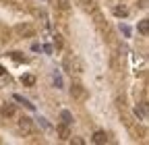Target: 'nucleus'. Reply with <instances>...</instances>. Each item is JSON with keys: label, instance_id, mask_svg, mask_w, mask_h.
<instances>
[{"label": "nucleus", "instance_id": "nucleus-1", "mask_svg": "<svg viewBox=\"0 0 149 145\" xmlns=\"http://www.w3.org/2000/svg\"><path fill=\"white\" fill-rule=\"evenodd\" d=\"M15 31H17V35H21V38H31V35L35 33V27L29 25V23H21V25L15 27Z\"/></svg>", "mask_w": 149, "mask_h": 145}, {"label": "nucleus", "instance_id": "nucleus-2", "mask_svg": "<svg viewBox=\"0 0 149 145\" xmlns=\"http://www.w3.org/2000/svg\"><path fill=\"white\" fill-rule=\"evenodd\" d=\"M70 96H72L74 100H85V98H87V91H85V87H83L81 83H72Z\"/></svg>", "mask_w": 149, "mask_h": 145}, {"label": "nucleus", "instance_id": "nucleus-3", "mask_svg": "<svg viewBox=\"0 0 149 145\" xmlns=\"http://www.w3.org/2000/svg\"><path fill=\"white\" fill-rule=\"evenodd\" d=\"M19 131H21V133H25V135H29V133L33 131V124H31V120L23 116L21 120H19Z\"/></svg>", "mask_w": 149, "mask_h": 145}, {"label": "nucleus", "instance_id": "nucleus-4", "mask_svg": "<svg viewBox=\"0 0 149 145\" xmlns=\"http://www.w3.org/2000/svg\"><path fill=\"white\" fill-rule=\"evenodd\" d=\"M15 112H17V108H15V104H4L2 108H0V114H2V116H6V118L15 116Z\"/></svg>", "mask_w": 149, "mask_h": 145}, {"label": "nucleus", "instance_id": "nucleus-5", "mask_svg": "<svg viewBox=\"0 0 149 145\" xmlns=\"http://www.w3.org/2000/svg\"><path fill=\"white\" fill-rule=\"evenodd\" d=\"M56 131H58V137H60V139H64V141L70 137V129H68V124H64V122H62Z\"/></svg>", "mask_w": 149, "mask_h": 145}, {"label": "nucleus", "instance_id": "nucleus-6", "mask_svg": "<svg viewBox=\"0 0 149 145\" xmlns=\"http://www.w3.org/2000/svg\"><path fill=\"white\" fill-rule=\"evenodd\" d=\"M108 141V135L104 133V131H95L93 133V143H97V145H104Z\"/></svg>", "mask_w": 149, "mask_h": 145}, {"label": "nucleus", "instance_id": "nucleus-7", "mask_svg": "<svg viewBox=\"0 0 149 145\" xmlns=\"http://www.w3.org/2000/svg\"><path fill=\"white\" fill-rule=\"evenodd\" d=\"M135 114H137L141 120H145V118H147V104H139V106L135 108Z\"/></svg>", "mask_w": 149, "mask_h": 145}, {"label": "nucleus", "instance_id": "nucleus-8", "mask_svg": "<svg viewBox=\"0 0 149 145\" xmlns=\"http://www.w3.org/2000/svg\"><path fill=\"white\" fill-rule=\"evenodd\" d=\"M139 33H141V35H147V33H149V21H147V19L139 21Z\"/></svg>", "mask_w": 149, "mask_h": 145}, {"label": "nucleus", "instance_id": "nucleus-9", "mask_svg": "<svg viewBox=\"0 0 149 145\" xmlns=\"http://www.w3.org/2000/svg\"><path fill=\"white\" fill-rule=\"evenodd\" d=\"M21 83L27 85V87H31V85H35V77H33V75H23V77H21Z\"/></svg>", "mask_w": 149, "mask_h": 145}, {"label": "nucleus", "instance_id": "nucleus-10", "mask_svg": "<svg viewBox=\"0 0 149 145\" xmlns=\"http://www.w3.org/2000/svg\"><path fill=\"white\" fill-rule=\"evenodd\" d=\"M13 100H15V102H21V104H23L25 108H29V110H33V104H31L29 100H25V98H21V96H13Z\"/></svg>", "mask_w": 149, "mask_h": 145}, {"label": "nucleus", "instance_id": "nucleus-11", "mask_svg": "<svg viewBox=\"0 0 149 145\" xmlns=\"http://www.w3.org/2000/svg\"><path fill=\"white\" fill-rule=\"evenodd\" d=\"M60 118H62L64 124H70V122H72V114H70L68 110H62V112H60Z\"/></svg>", "mask_w": 149, "mask_h": 145}, {"label": "nucleus", "instance_id": "nucleus-12", "mask_svg": "<svg viewBox=\"0 0 149 145\" xmlns=\"http://www.w3.org/2000/svg\"><path fill=\"white\" fill-rule=\"evenodd\" d=\"M114 15H116V17H122V19H124V17L128 15V10H126L124 6H116V8H114Z\"/></svg>", "mask_w": 149, "mask_h": 145}, {"label": "nucleus", "instance_id": "nucleus-13", "mask_svg": "<svg viewBox=\"0 0 149 145\" xmlns=\"http://www.w3.org/2000/svg\"><path fill=\"white\" fill-rule=\"evenodd\" d=\"M70 143H72V145H85V141H83L81 137H72V139H70Z\"/></svg>", "mask_w": 149, "mask_h": 145}, {"label": "nucleus", "instance_id": "nucleus-14", "mask_svg": "<svg viewBox=\"0 0 149 145\" xmlns=\"http://www.w3.org/2000/svg\"><path fill=\"white\" fill-rule=\"evenodd\" d=\"M13 58H15L17 62H25V56H21L19 52H13Z\"/></svg>", "mask_w": 149, "mask_h": 145}, {"label": "nucleus", "instance_id": "nucleus-15", "mask_svg": "<svg viewBox=\"0 0 149 145\" xmlns=\"http://www.w3.org/2000/svg\"><path fill=\"white\" fill-rule=\"evenodd\" d=\"M54 44H56V48H62V40H60V35H56V38H54Z\"/></svg>", "mask_w": 149, "mask_h": 145}, {"label": "nucleus", "instance_id": "nucleus-16", "mask_svg": "<svg viewBox=\"0 0 149 145\" xmlns=\"http://www.w3.org/2000/svg\"><path fill=\"white\" fill-rule=\"evenodd\" d=\"M79 4H83V6H87V4H91V0H79Z\"/></svg>", "mask_w": 149, "mask_h": 145}, {"label": "nucleus", "instance_id": "nucleus-17", "mask_svg": "<svg viewBox=\"0 0 149 145\" xmlns=\"http://www.w3.org/2000/svg\"><path fill=\"white\" fill-rule=\"evenodd\" d=\"M2 75H4V68H2V66H0V77H2Z\"/></svg>", "mask_w": 149, "mask_h": 145}]
</instances>
